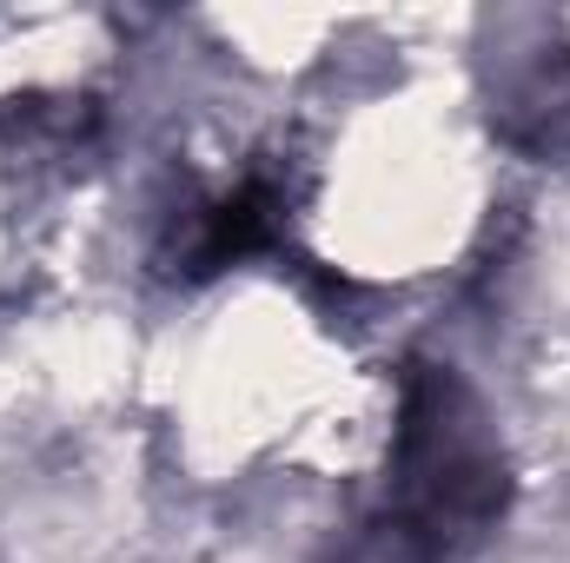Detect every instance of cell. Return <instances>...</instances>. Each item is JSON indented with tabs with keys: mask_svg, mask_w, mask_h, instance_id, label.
<instances>
[{
	"mask_svg": "<svg viewBox=\"0 0 570 563\" xmlns=\"http://www.w3.org/2000/svg\"><path fill=\"white\" fill-rule=\"evenodd\" d=\"M504 511V451L471 385L444 365L405 372L392 497L365 537V563H458Z\"/></svg>",
	"mask_w": 570,
	"mask_h": 563,
	"instance_id": "obj_1",
	"label": "cell"
},
{
	"mask_svg": "<svg viewBox=\"0 0 570 563\" xmlns=\"http://www.w3.org/2000/svg\"><path fill=\"white\" fill-rule=\"evenodd\" d=\"M279 213H285L279 186L259 172V179H246V186H233V192H219V199L193 206L186 233H173V246H166V266H173V273H186V279H213V273H226L233 259H246V253L273 246Z\"/></svg>",
	"mask_w": 570,
	"mask_h": 563,
	"instance_id": "obj_2",
	"label": "cell"
},
{
	"mask_svg": "<svg viewBox=\"0 0 570 563\" xmlns=\"http://www.w3.org/2000/svg\"><path fill=\"white\" fill-rule=\"evenodd\" d=\"M94 127H100L94 100H67V93H53V100H13L0 113V146L13 159H53V152H73Z\"/></svg>",
	"mask_w": 570,
	"mask_h": 563,
	"instance_id": "obj_3",
	"label": "cell"
}]
</instances>
